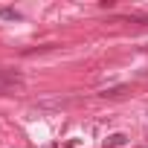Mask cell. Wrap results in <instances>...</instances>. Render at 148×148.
I'll return each mask as SVG.
<instances>
[{
	"label": "cell",
	"mask_w": 148,
	"mask_h": 148,
	"mask_svg": "<svg viewBox=\"0 0 148 148\" xmlns=\"http://www.w3.org/2000/svg\"><path fill=\"white\" fill-rule=\"evenodd\" d=\"M23 84V76L18 70H9V67H0V93H9L15 87Z\"/></svg>",
	"instance_id": "6da1fadb"
},
{
	"label": "cell",
	"mask_w": 148,
	"mask_h": 148,
	"mask_svg": "<svg viewBox=\"0 0 148 148\" xmlns=\"http://www.w3.org/2000/svg\"><path fill=\"white\" fill-rule=\"evenodd\" d=\"M0 18H3V21H21L23 15L18 9H12V6H3V9H0Z\"/></svg>",
	"instance_id": "3957f363"
},
{
	"label": "cell",
	"mask_w": 148,
	"mask_h": 148,
	"mask_svg": "<svg viewBox=\"0 0 148 148\" xmlns=\"http://www.w3.org/2000/svg\"><path fill=\"white\" fill-rule=\"evenodd\" d=\"M125 142H128L125 134H110V136L105 139V148H119V145H125Z\"/></svg>",
	"instance_id": "7a4b0ae2"
}]
</instances>
